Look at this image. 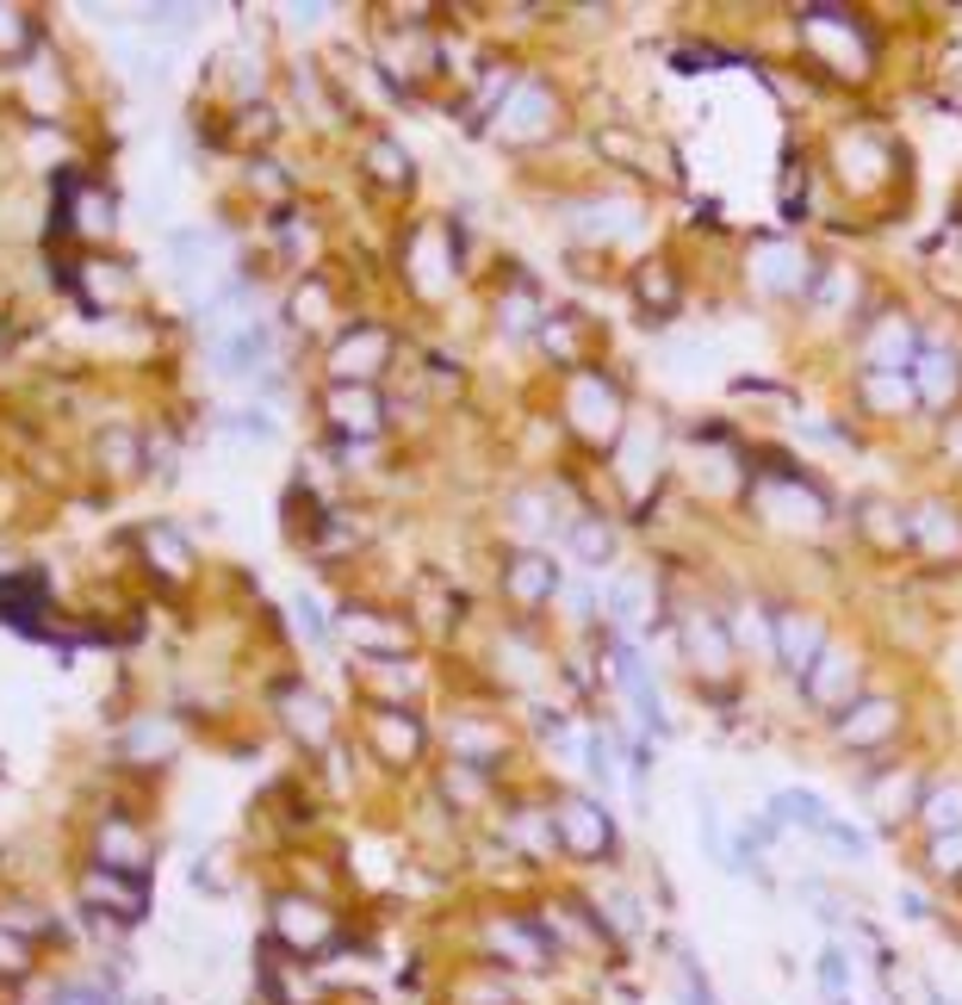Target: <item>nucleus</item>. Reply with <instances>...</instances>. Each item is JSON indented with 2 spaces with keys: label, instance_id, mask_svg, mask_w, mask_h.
Listing matches in <instances>:
<instances>
[{
  "label": "nucleus",
  "instance_id": "obj_1",
  "mask_svg": "<svg viewBox=\"0 0 962 1005\" xmlns=\"http://www.w3.org/2000/svg\"><path fill=\"white\" fill-rule=\"evenodd\" d=\"M559 826H566L571 851H584V856L609 851V826H603V813H596V807H566V813H559Z\"/></svg>",
  "mask_w": 962,
  "mask_h": 1005
},
{
  "label": "nucleus",
  "instance_id": "obj_2",
  "mask_svg": "<svg viewBox=\"0 0 962 1005\" xmlns=\"http://www.w3.org/2000/svg\"><path fill=\"white\" fill-rule=\"evenodd\" d=\"M813 975H820V987L832 993V1005H851V956H845L838 943H826V950H820Z\"/></svg>",
  "mask_w": 962,
  "mask_h": 1005
},
{
  "label": "nucleus",
  "instance_id": "obj_3",
  "mask_svg": "<svg viewBox=\"0 0 962 1005\" xmlns=\"http://www.w3.org/2000/svg\"><path fill=\"white\" fill-rule=\"evenodd\" d=\"M925 813H932V831H957L962 826V788H938Z\"/></svg>",
  "mask_w": 962,
  "mask_h": 1005
},
{
  "label": "nucleus",
  "instance_id": "obj_4",
  "mask_svg": "<svg viewBox=\"0 0 962 1005\" xmlns=\"http://www.w3.org/2000/svg\"><path fill=\"white\" fill-rule=\"evenodd\" d=\"M678 968H683V987H689V1005H714V1000H708V981H701V968H696V956H689V950L678 956Z\"/></svg>",
  "mask_w": 962,
  "mask_h": 1005
},
{
  "label": "nucleus",
  "instance_id": "obj_5",
  "mask_svg": "<svg viewBox=\"0 0 962 1005\" xmlns=\"http://www.w3.org/2000/svg\"><path fill=\"white\" fill-rule=\"evenodd\" d=\"M701 851L721 863V826H714V807H701Z\"/></svg>",
  "mask_w": 962,
  "mask_h": 1005
}]
</instances>
